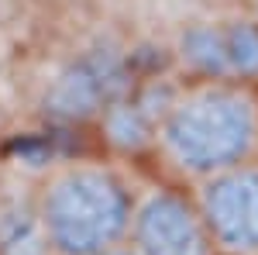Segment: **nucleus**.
I'll return each instance as SVG.
<instances>
[{
	"label": "nucleus",
	"mask_w": 258,
	"mask_h": 255,
	"mask_svg": "<svg viewBox=\"0 0 258 255\" xmlns=\"http://www.w3.org/2000/svg\"><path fill=\"white\" fill-rule=\"evenodd\" d=\"M148 156L169 183L186 190L258 162V90L200 76L176 83Z\"/></svg>",
	"instance_id": "f257e3e1"
},
{
	"label": "nucleus",
	"mask_w": 258,
	"mask_h": 255,
	"mask_svg": "<svg viewBox=\"0 0 258 255\" xmlns=\"http://www.w3.org/2000/svg\"><path fill=\"white\" fill-rule=\"evenodd\" d=\"M138 190L103 159H69L41 179L35 221L52 255H103L127 245Z\"/></svg>",
	"instance_id": "f03ea898"
},
{
	"label": "nucleus",
	"mask_w": 258,
	"mask_h": 255,
	"mask_svg": "<svg viewBox=\"0 0 258 255\" xmlns=\"http://www.w3.org/2000/svg\"><path fill=\"white\" fill-rule=\"evenodd\" d=\"M127 245L138 255H214L193 190L169 179L138 190Z\"/></svg>",
	"instance_id": "7ed1b4c3"
},
{
	"label": "nucleus",
	"mask_w": 258,
	"mask_h": 255,
	"mask_svg": "<svg viewBox=\"0 0 258 255\" xmlns=\"http://www.w3.org/2000/svg\"><path fill=\"white\" fill-rule=\"evenodd\" d=\"M214 255H258V162L193 186Z\"/></svg>",
	"instance_id": "20e7f679"
},
{
	"label": "nucleus",
	"mask_w": 258,
	"mask_h": 255,
	"mask_svg": "<svg viewBox=\"0 0 258 255\" xmlns=\"http://www.w3.org/2000/svg\"><path fill=\"white\" fill-rule=\"evenodd\" d=\"M179 59L200 79H227L258 90V21L197 24L179 38Z\"/></svg>",
	"instance_id": "39448f33"
},
{
	"label": "nucleus",
	"mask_w": 258,
	"mask_h": 255,
	"mask_svg": "<svg viewBox=\"0 0 258 255\" xmlns=\"http://www.w3.org/2000/svg\"><path fill=\"white\" fill-rule=\"evenodd\" d=\"M103 255H138L131 245H120V248H110V252H103Z\"/></svg>",
	"instance_id": "423d86ee"
}]
</instances>
